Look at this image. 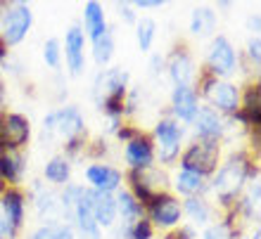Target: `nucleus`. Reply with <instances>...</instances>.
Instances as JSON below:
<instances>
[{
	"instance_id": "obj_1",
	"label": "nucleus",
	"mask_w": 261,
	"mask_h": 239,
	"mask_svg": "<svg viewBox=\"0 0 261 239\" xmlns=\"http://www.w3.org/2000/svg\"><path fill=\"white\" fill-rule=\"evenodd\" d=\"M252 180H259V161L249 150H233L221 159V166L209 178L206 194H214L219 211H228Z\"/></svg>"
},
{
	"instance_id": "obj_2",
	"label": "nucleus",
	"mask_w": 261,
	"mask_h": 239,
	"mask_svg": "<svg viewBox=\"0 0 261 239\" xmlns=\"http://www.w3.org/2000/svg\"><path fill=\"white\" fill-rule=\"evenodd\" d=\"M86 133H88V128H86L83 111L79 107H74V104H64V107L48 111L41 121L43 144H53L55 140H62L64 144L79 135H86Z\"/></svg>"
},
{
	"instance_id": "obj_3",
	"label": "nucleus",
	"mask_w": 261,
	"mask_h": 239,
	"mask_svg": "<svg viewBox=\"0 0 261 239\" xmlns=\"http://www.w3.org/2000/svg\"><path fill=\"white\" fill-rule=\"evenodd\" d=\"M150 137L154 142V161L162 168L178 164V157L183 152V144H186V126L183 123L164 114V116L157 118Z\"/></svg>"
},
{
	"instance_id": "obj_4",
	"label": "nucleus",
	"mask_w": 261,
	"mask_h": 239,
	"mask_svg": "<svg viewBox=\"0 0 261 239\" xmlns=\"http://www.w3.org/2000/svg\"><path fill=\"white\" fill-rule=\"evenodd\" d=\"M223 142H212V140H193L190 144L183 147L178 157V168L183 171H193L202 178H212L216 168L221 166L223 159Z\"/></svg>"
},
{
	"instance_id": "obj_5",
	"label": "nucleus",
	"mask_w": 261,
	"mask_h": 239,
	"mask_svg": "<svg viewBox=\"0 0 261 239\" xmlns=\"http://www.w3.org/2000/svg\"><path fill=\"white\" fill-rule=\"evenodd\" d=\"M34 28V10L27 3H5L0 12V38L7 48H17Z\"/></svg>"
},
{
	"instance_id": "obj_6",
	"label": "nucleus",
	"mask_w": 261,
	"mask_h": 239,
	"mask_svg": "<svg viewBox=\"0 0 261 239\" xmlns=\"http://www.w3.org/2000/svg\"><path fill=\"white\" fill-rule=\"evenodd\" d=\"M238 59L240 57H238V50L230 43V38L223 34H216L209 41L202 67L212 76H216L219 81H230V76H235V71H238Z\"/></svg>"
},
{
	"instance_id": "obj_7",
	"label": "nucleus",
	"mask_w": 261,
	"mask_h": 239,
	"mask_svg": "<svg viewBox=\"0 0 261 239\" xmlns=\"http://www.w3.org/2000/svg\"><path fill=\"white\" fill-rule=\"evenodd\" d=\"M145 218L152 223L154 230H173V227L183 225V208H180V199L171 190L157 192L152 201L145 206Z\"/></svg>"
},
{
	"instance_id": "obj_8",
	"label": "nucleus",
	"mask_w": 261,
	"mask_h": 239,
	"mask_svg": "<svg viewBox=\"0 0 261 239\" xmlns=\"http://www.w3.org/2000/svg\"><path fill=\"white\" fill-rule=\"evenodd\" d=\"M124 185L140 204L147 206L157 192L169 190V175L164 168H157V166L145 168V171H126Z\"/></svg>"
},
{
	"instance_id": "obj_9",
	"label": "nucleus",
	"mask_w": 261,
	"mask_h": 239,
	"mask_svg": "<svg viewBox=\"0 0 261 239\" xmlns=\"http://www.w3.org/2000/svg\"><path fill=\"white\" fill-rule=\"evenodd\" d=\"M130 83V71L124 67H105L100 69L93 78L90 85V97L95 107H100L102 102L112 100V97H126Z\"/></svg>"
},
{
	"instance_id": "obj_10",
	"label": "nucleus",
	"mask_w": 261,
	"mask_h": 239,
	"mask_svg": "<svg viewBox=\"0 0 261 239\" xmlns=\"http://www.w3.org/2000/svg\"><path fill=\"white\" fill-rule=\"evenodd\" d=\"M34 128L27 114L21 111H0V152H24L31 142Z\"/></svg>"
},
{
	"instance_id": "obj_11",
	"label": "nucleus",
	"mask_w": 261,
	"mask_h": 239,
	"mask_svg": "<svg viewBox=\"0 0 261 239\" xmlns=\"http://www.w3.org/2000/svg\"><path fill=\"white\" fill-rule=\"evenodd\" d=\"M164 74L173 85H193L197 76V64L188 43H176L169 55H164Z\"/></svg>"
},
{
	"instance_id": "obj_12",
	"label": "nucleus",
	"mask_w": 261,
	"mask_h": 239,
	"mask_svg": "<svg viewBox=\"0 0 261 239\" xmlns=\"http://www.w3.org/2000/svg\"><path fill=\"white\" fill-rule=\"evenodd\" d=\"M86 48H88V38L83 34V28L79 24H71L62 43V57L69 76H81L86 71Z\"/></svg>"
},
{
	"instance_id": "obj_13",
	"label": "nucleus",
	"mask_w": 261,
	"mask_h": 239,
	"mask_svg": "<svg viewBox=\"0 0 261 239\" xmlns=\"http://www.w3.org/2000/svg\"><path fill=\"white\" fill-rule=\"evenodd\" d=\"M83 178H86V187L95 192H107V194H117L121 187H124V171L117 168V166L110 164H88L86 171H83Z\"/></svg>"
},
{
	"instance_id": "obj_14",
	"label": "nucleus",
	"mask_w": 261,
	"mask_h": 239,
	"mask_svg": "<svg viewBox=\"0 0 261 239\" xmlns=\"http://www.w3.org/2000/svg\"><path fill=\"white\" fill-rule=\"evenodd\" d=\"M202 102H199L197 93L193 85H173L171 95H169V109L166 114L171 118H176L183 126H190L195 118V114L199 111Z\"/></svg>"
},
{
	"instance_id": "obj_15",
	"label": "nucleus",
	"mask_w": 261,
	"mask_h": 239,
	"mask_svg": "<svg viewBox=\"0 0 261 239\" xmlns=\"http://www.w3.org/2000/svg\"><path fill=\"white\" fill-rule=\"evenodd\" d=\"M27 201H31L36 216L45 223L60 220V194H57L50 185H45L43 180H34L29 187Z\"/></svg>"
},
{
	"instance_id": "obj_16",
	"label": "nucleus",
	"mask_w": 261,
	"mask_h": 239,
	"mask_svg": "<svg viewBox=\"0 0 261 239\" xmlns=\"http://www.w3.org/2000/svg\"><path fill=\"white\" fill-rule=\"evenodd\" d=\"M190 128H193V137L195 140H212V142H223V137H226V118L216 114L212 107H206L202 104L199 111L195 114L193 123H190Z\"/></svg>"
},
{
	"instance_id": "obj_17",
	"label": "nucleus",
	"mask_w": 261,
	"mask_h": 239,
	"mask_svg": "<svg viewBox=\"0 0 261 239\" xmlns=\"http://www.w3.org/2000/svg\"><path fill=\"white\" fill-rule=\"evenodd\" d=\"M124 161L128 166V171H145V168L157 166V161H154V142H152L150 133L140 130V135L124 144Z\"/></svg>"
},
{
	"instance_id": "obj_18",
	"label": "nucleus",
	"mask_w": 261,
	"mask_h": 239,
	"mask_svg": "<svg viewBox=\"0 0 261 239\" xmlns=\"http://www.w3.org/2000/svg\"><path fill=\"white\" fill-rule=\"evenodd\" d=\"M0 211L5 216L7 225L12 227V232L19 234L27 220V192L21 187H7L0 197Z\"/></svg>"
},
{
	"instance_id": "obj_19",
	"label": "nucleus",
	"mask_w": 261,
	"mask_h": 239,
	"mask_svg": "<svg viewBox=\"0 0 261 239\" xmlns=\"http://www.w3.org/2000/svg\"><path fill=\"white\" fill-rule=\"evenodd\" d=\"M206 102H209L206 107H212L216 114H221L223 118H230L240 109V85H235L233 81H221Z\"/></svg>"
},
{
	"instance_id": "obj_20",
	"label": "nucleus",
	"mask_w": 261,
	"mask_h": 239,
	"mask_svg": "<svg viewBox=\"0 0 261 239\" xmlns=\"http://www.w3.org/2000/svg\"><path fill=\"white\" fill-rule=\"evenodd\" d=\"M0 178L7 187H21L27 178V154L12 150L0 152Z\"/></svg>"
},
{
	"instance_id": "obj_21",
	"label": "nucleus",
	"mask_w": 261,
	"mask_h": 239,
	"mask_svg": "<svg viewBox=\"0 0 261 239\" xmlns=\"http://www.w3.org/2000/svg\"><path fill=\"white\" fill-rule=\"evenodd\" d=\"M242 237V223L238 218L235 208L219 213V220H214L202 230L199 239H240Z\"/></svg>"
},
{
	"instance_id": "obj_22",
	"label": "nucleus",
	"mask_w": 261,
	"mask_h": 239,
	"mask_svg": "<svg viewBox=\"0 0 261 239\" xmlns=\"http://www.w3.org/2000/svg\"><path fill=\"white\" fill-rule=\"evenodd\" d=\"M117 197V223H119V234H124L133 223H138L140 218H145V206L130 194L126 187L114 194Z\"/></svg>"
},
{
	"instance_id": "obj_23",
	"label": "nucleus",
	"mask_w": 261,
	"mask_h": 239,
	"mask_svg": "<svg viewBox=\"0 0 261 239\" xmlns=\"http://www.w3.org/2000/svg\"><path fill=\"white\" fill-rule=\"evenodd\" d=\"M180 208H183V218H188L190 227H206L216 218V206L206 197H188L180 199Z\"/></svg>"
},
{
	"instance_id": "obj_24",
	"label": "nucleus",
	"mask_w": 261,
	"mask_h": 239,
	"mask_svg": "<svg viewBox=\"0 0 261 239\" xmlns=\"http://www.w3.org/2000/svg\"><path fill=\"white\" fill-rule=\"evenodd\" d=\"M88 192H90V211H93L97 227L100 230L114 227L117 225V197L107 194V192H95V190Z\"/></svg>"
},
{
	"instance_id": "obj_25",
	"label": "nucleus",
	"mask_w": 261,
	"mask_h": 239,
	"mask_svg": "<svg viewBox=\"0 0 261 239\" xmlns=\"http://www.w3.org/2000/svg\"><path fill=\"white\" fill-rule=\"evenodd\" d=\"M173 187V194L176 197H206V192H209V180L202 178V175H197V173L193 171H183V168H178V171L173 173V178L169 180Z\"/></svg>"
},
{
	"instance_id": "obj_26",
	"label": "nucleus",
	"mask_w": 261,
	"mask_h": 239,
	"mask_svg": "<svg viewBox=\"0 0 261 239\" xmlns=\"http://www.w3.org/2000/svg\"><path fill=\"white\" fill-rule=\"evenodd\" d=\"M219 28V12L209 5H199L190 12V21H188V31L193 38H214Z\"/></svg>"
},
{
	"instance_id": "obj_27",
	"label": "nucleus",
	"mask_w": 261,
	"mask_h": 239,
	"mask_svg": "<svg viewBox=\"0 0 261 239\" xmlns=\"http://www.w3.org/2000/svg\"><path fill=\"white\" fill-rule=\"evenodd\" d=\"M83 34L88 41H95L100 38L102 34L110 31V24H107V17H105V7L102 3H97V0H88L86 5H83Z\"/></svg>"
},
{
	"instance_id": "obj_28",
	"label": "nucleus",
	"mask_w": 261,
	"mask_h": 239,
	"mask_svg": "<svg viewBox=\"0 0 261 239\" xmlns=\"http://www.w3.org/2000/svg\"><path fill=\"white\" fill-rule=\"evenodd\" d=\"M43 178L50 187H64V185L71 183V161L64 159L62 154H55L50 157L43 166Z\"/></svg>"
},
{
	"instance_id": "obj_29",
	"label": "nucleus",
	"mask_w": 261,
	"mask_h": 239,
	"mask_svg": "<svg viewBox=\"0 0 261 239\" xmlns=\"http://www.w3.org/2000/svg\"><path fill=\"white\" fill-rule=\"evenodd\" d=\"M114 50H117V41H114V28L110 26L107 34H102L100 38L90 41V55L100 69L110 67V62L114 59Z\"/></svg>"
},
{
	"instance_id": "obj_30",
	"label": "nucleus",
	"mask_w": 261,
	"mask_h": 239,
	"mask_svg": "<svg viewBox=\"0 0 261 239\" xmlns=\"http://www.w3.org/2000/svg\"><path fill=\"white\" fill-rule=\"evenodd\" d=\"M133 26H136V43L140 48V52H150L154 41H157V28H159L157 21L152 17H147V14H143V17H138V21Z\"/></svg>"
},
{
	"instance_id": "obj_31",
	"label": "nucleus",
	"mask_w": 261,
	"mask_h": 239,
	"mask_svg": "<svg viewBox=\"0 0 261 239\" xmlns=\"http://www.w3.org/2000/svg\"><path fill=\"white\" fill-rule=\"evenodd\" d=\"M29 239H76V232L62 220H53V223H41L29 234Z\"/></svg>"
},
{
	"instance_id": "obj_32",
	"label": "nucleus",
	"mask_w": 261,
	"mask_h": 239,
	"mask_svg": "<svg viewBox=\"0 0 261 239\" xmlns=\"http://www.w3.org/2000/svg\"><path fill=\"white\" fill-rule=\"evenodd\" d=\"M219 78L216 76H212L209 71H206L204 67L197 71V76H195V83H193V88H195V93H197V97H199V102L202 100H209L212 97V93L216 90V85H219Z\"/></svg>"
},
{
	"instance_id": "obj_33",
	"label": "nucleus",
	"mask_w": 261,
	"mask_h": 239,
	"mask_svg": "<svg viewBox=\"0 0 261 239\" xmlns=\"http://www.w3.org/2000/svg\"><path fill=\"white\" fill-rule=\"evenodd\" d=\"M41 55H43V62H45V67L50 69H60L62 67V41L60 38H48V41L43 43V50H41Z\"/></svg>"
},
{
	"instance_id": "obj_34",
	"label": "nucleus",
	"mask_w": 261,
	"mask_h": 239,
	"mask_svg": "<svg viewBox=\"0 0 261 239\" xmlns=\"http://www.w3.org/2000/svg\"><path fill=\"white\" fill-rule=\"evenodd\" d=\"M154 232H157V230L152 227L150 220L140 218L138 223H133L124 234H119V239H154Z\"/></svg>"
},
{
	"instance_id": "obj_35",
	"label": "nucleus",
	"mask_w": 261,
	"mask_h": 239,
	"mask_svg": "<svg viewBox=\"0 0 261 239\" xmlns=\"http://www.w3.org/2000/svg\"><path fill=\"white\" fill-rule=\"evenodd\" d=\"M107 152H110V144H107V140H105V137H90V140H88L86 157L93 159V164L102 161V159L107 157Z\"/></svg>"
},
{
	"instance_id": "obj_36",
	"label": "nucleus",
	"mask_w": 261,
	"mask_h": 239,
	"mask_svg": "<svg viewBox=\"0 0 261 239\" xmlns=\"http://www.w3.org/2000/svg\"><path fill=\"white\" fill-rule=\"evenodd\" d=\"M245 55H247L249 64L254 69L261 67V38L259 36H249L247 45H245Z\"/></svg>"
},
{
	"instance_id": "obj_37",
	"label": "nucleus",
	"mask_w": 261,
	"mask_h": 239,
	"mask_svg": "<svg viewBox=\"0 0 261 239\" xmlns=\"http://www.w3.org/2000/svg\"><path fill=\"white\" fill-rule=\"evenodd\" d=\"M140 107V90L138 88H128L124 97V118H130Z\"/></svg>"
},
{
	"instance_id": "obj_38",
	"label": "nucleus",
	"mask_w": 261,
	"mask_h": 239,
	"mask_svg": "<svg viewBox=\"0 0 261 239\" xmlns=\"http://www.w3.org/2000/svg\"><path fill=\"white\" fill-rule=\"evenodd\" d=\"M114 10H117L119 19L124 21V24H136L138 17H140V14L133 10V5H130V3H126V0H121V3H114Z\"/></svg>"
},
{
	"instance_id": "obj_39",
	"label": "nucleus",
	"mask_w": 261,
	"mask_h": 239,
	"mask_svg": "<svg viewBox=\"0 0 261 239\" xmlns=\"http://www.w3.org/2000/svg\"><path fill=\"white\" fill-rule=\"evenodd\" d=\"M162 239H197V232L190 225H178V227H173V230H169V232H164Z\"/></svg>"
},
{
	"instance_id": "obj_40",
	"label": "nucleus",
	"mask_w": 261,
	"mask_h": 239,
	"mask_svg": "<svg viewBox=\"0 0 261 239\" xmlns=\"http://www.w3.org/2000/svg\"><path fill=\"white\" fill-rule=\"evenodd\" d=\"M138 135H140V128H138V126H133V123H126L124 121L114 137H117L121 144H126V142H130V140H133V137H138Z\"/></svg>"
},
{
	"instance_id": "obj_41",
	"label": "nucleus",
	"mask_w": 261,
	"mask_h": 239,
	"mask_svg": "<svg viewBox=\"0 0 261 239\" xmlns=\"http://www.w3.org/2000/svg\"><path fill=\"white\" fill-rule=\"evenodd\" d=\"M147 69H150V76H162L164 74V55H159V52L150 55V64H147Z\"/></svg>"
},
{
	"instance_id": "obj_42",
	"label": "nucleus",
	"mask_w": 261,
	"mask_h": 239,
	"mask_svg": "<svg viewBox=\"0 0 261 239\" xmlns=\"http://www.w3.org/2000/svg\"><path fill=\"white\" fill-rule=\"evenodd\" d=\"M136 12H143V10H159V7H164V0H133L130 3Z\"/></svg>"
},
{
	"instance_id": "obj_43",
	"label": "nucleus",
	"mask_w": 261,
	"mask_h": 239,
	"mask_svg": "<svg viewBox=\"0 0 261 239\" xmlns=\"http://www.w3.org/2000/svg\"><path fill=\"white\" fill-rule=\"evenodd\" d=\"M3 71H5L7 76H21V62H17V59H12V57H7L5 62H3Z\"/></svg>"
},
{
	"instance_id": "obj_44",
	"label": "nucleus",
	"mask_w": 261,
	"mask_h": 239,
	"mask_svg": "<svg viewBox=\"0 0 261 239\" xmlns=\"http://www.w3.org/2000/svg\"><path fill=\"white\" fill-rule=\"evenodd\" d=\"M17 237H19V234L12 232V227L7 225L5 216H3V211H0V239H17Z\"/></svg>"
},
{
	"instance_id": "obj_45",
	"label": "nucleus",
	"mask_w": 261,
	"mask_h": 239,
	"mask_svg": "<svg viewBox=\"0 0 261 239\" xmlns=\"http://www.w3.org/2000/svg\"><path fill=\"white\" fill-rule=\"evenodd\" d=\"M124 118H105V133L107 135H117V130L121 128Z\"/></svg>"
},
{
	"instance_id": "obj_46",
	"label": "nucleus",
	"mask_w": 261,
	"mask_h": 239,
	"mask_svg": "<svg viewBox=\"0 0 261 239\" xmlns=\"http://www.w3.org/2000/svg\"><path fill=\"white\" fill-rule=\"evenodd\" d=\"M247 28L252 31V36H259V14H249L247 17Z\"/></svg>"
},
{
	"instance_id": "obj_47",
	"label": "nucleus",
	"mask_w": 261,
	"mask_h": 239,
	"mask_svg": "<svg viewBox=\"0 0 261 239\" xmlns=\"http://www.w3.org/2000/svg\"><path fill=\"white\" fill-rule=\"evenodd\" d=\"M5 102H7V90H5V81L0 78V111H5Z\"/></svg>"
},
{
	"instance_id": "obj_48",
	"label": "nucleus",
	"mask_w": 261,
	"mask_h": 239,
	"mask_svg": "<svg viewBox=\"0 0 261 239\" xmlns=\"http://www.w3.org/2000/svg\"><path fill=\"white\" fill-rule=\"evenodd\" d=\"M76 239H102V230H95V232H83V234H76Z\"/></svg>"
},
{
	"instance_id": "obj_49",
	"label": "nucleus",
	"mask_w": 261,
	"mask_h": 239,
	"mask_svg": "<svg viewBox=\"0 0 261 239\" xmlns=\"http://www.w3.org/2000/svg\"><path fill=\"white\" fill-rule=\"evenodd\" d=\"M10 57V48H7L5 43H3V38H0V67H3V62Z\"/></svg>"
},
{
	"instance_id": "obj_50",
	"label": "nucleus",
	"mask_w": 261,
	"mask_h": 239,
	"mask_svg": "<svg viewBox=\"0 0 261 239\" xmlns=\"http://www.w3.org/2000/svg\"><path fill=\"white\" fill-rule=\"evenodd\" d=\"M249 239H261V227H259V225L254 227V232L249 234Z\"/></svg>"
},
{
	"instance_id": "obj_51",
	"label": "nucleus",
	"mask_w": 261,
	"mask_h": 239,
	"mask_svg": "<svg viewBox=\"0 0 261 239\" xmlns=\"http://www.w3.org/2000/svg\"><path fill=\"white\" fill-rule=\"evenodd\" d=\"M216 7H221V10H228V7H233V5H230V3H226V0H223V3H219V5H216Z\"/></svg>"
},
{
	"instance_id": "obj_52",
	"label": "nucleus",
	"mask_w": 261,
	"mask_h": 239,
	"mask_svg": "<svg viewBox=\"0 0 261 239\" xmlns=\"http://www.w3.org/2000/svg\"><path fill=\"white\" fill-rule=\"evenodd\" d=\"M5 190H7V185L3 183V178H0V197H3V192H5Z\"/></svg>"
}]
</instances>
